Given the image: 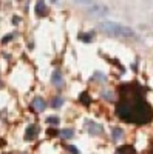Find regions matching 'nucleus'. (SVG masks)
Returning a JSON list of instances; mask_svg holds the SVG:
<instances>
[{
	"label": "nucleus",
	"instance_id": "f257e3e1",
	"mask_svg": "<svg viewBox=\"0 0 153 154\" xmlns=\"http://www.w3.org/2000/svg\"><path fill=\"white\" fill-rule=\"evenodd\" d=\"M116 114L122 122L145 125L153 119V109L145 100L144 88L138 83H127L119 88Z\"/></svg>",
	"mask_w": 153,
	"mask_h": 154
},
{
	"label": "nucleus",
	"instance_id": "ddd939ff",
	"mask_svg": "<svg viewBox=\"0 0 153 154\" xmlns=\"http://www.w3.org/2000/svg\"><path fill=\"white\" fill-rule=\"evenodd\" d=\"M59 136L63 137V139H71V137L74 136V133H73V130H62V131L59 133Z\"/></svg>",
	"mask_w": 153,
	"mask_h": 154
},
{
	"label": "nucleus",
	"instance_id": "9b49d317",
	"mask_svg": "<svg viewBox=\"0 0 153 154\" xmlns=\"http://www.w3.org/2000/svg\"><path fill=\"white\" fill-rule=\"evenodd\" d=\"M63 97H60V96H57V97H54L53 100H51V106L53 108H60L62 105H63Z\"/></svg>",
	"mask_w": 153,
	"mask_h": 154
},
{
	"label": "nucleus",
	"instance_id": "6e6552de",
	"mask_svg": "<svg viewBox=\"0 0 153 154\" xmlns=\"http://www.w3.org/2000/svg\"><path fill=\"white\" fill-rule=\"evenodd\" d=\"M90 12L94 14V16H105L107 14V8L105 6H94V8L90 9Z\"/></svg>",
	"mask_w": 153,
	"mask_h": 154
},
{
	"label": "nucleus",
	"instance_id": "0eeeda50",
	"mask_svg": "<svg viewBox=\"0 0 153 154\" xmlns=\"http://www.w3.org/2000/svg\"><path fill=\"white\" fill-rule=\"evenodd\" d=\"M51 82H53V85L57 86V88H60L63 85V77H62L60 71H57V69L53 71V74H51Z\"/></svg>",
	"mask_w": 153,
	"mask_h": 154
},
{
	"label": "nucleus",
	"instance_id": "aec40b11",
	"mask_svg": "<svg viewBox=\"0 0 153 154\" xmlns=\"http://www.w3.org/2000/svg\"><path fill=\"white\" fill-rule=\"evenodd\" d=\"M11 38H12V34H9V35L3 37V40H2V42H3V43H6V42H9V40H11Z\"/></svg>",
	"mask_w": 153,
	"mask_h": 154
},
{
	"label": "nucleus",
	"instance_id": "423d86ee",
	"mask_svg": "<svg viewBox=\"0 0 153 154\" xmlns=\"http://www.w3.org/2000/svg\"><path fill=\"white\" fill-rule=\"evenodd\" d=\"M31 106H33V109H34V111H37V112H42V111H45L46 103H45V100H43L42 97H36V99L33 100Z\"/></svg>",
	"mask_w": 153,
	"mask_h": 154
},
{
	"label": "nucleus",
	"instance_id": "20e7f679",
	"mask_svg": "<svg viewBox=\"0 0 153 154\" xmlns=\"http://www.w3.org/2000/svg\"><path fill=\"white\" fill-rule=\"evenodd\" d=\"M37 136H39V126L37 125H30L25 131V139L27 140H34Z\"/></svg>",
	"mask_w": 153,
	"mask_h": 154
},
{
	"label": "nucleus",
	"instance_id": "6ab92c4d",
	"mask_svg": "<svg viewBox=\"0 0 153 154\" xmlns=\"http://www.w3.org/2000/svg\"><path fill=\"white\" fill-rule=\"evenodd\" d=\"M74 2L82 3V5H88V3H91V0H74Z\"/></svg>",
	"mask_w": 153,
	"mask_h": 154
},
{
	"label": "nucleus",
	"instance_id": "9d476101",
	"mask_svg": "<svg viewBox=\"0 0 153 154\" xmlns=\"http://www.w3.org/2000/svg\"><path fill=\"white\" fill-rule=\"evenodd\" d=\"M111 137H113V140H121L122 137H124V133H122V130L121 128H113V131H111Z\"/></svg>",
	"mask_w": 153,
	"mask_h": 154
},
{
	"label": "nucleus",
	"instance_id": "f8f14e48",
	"mask_svg": "<svg viewBox=\"0 0 153 154\" xmlns=\"http://www.w3.org/2000/svg\"><path fill=\"white\" fill-rule=\"evenodd\" d=\"M79 100H81V103H84L85 106H88V105L91 103V99L88 97V94H87V93H82V94L79 96Z\"/></svg>",
	"mask_w": 153,
	"mask_h": 154
},
{
	"label": "nucleus",
	"instance_id": "1a4fd4ad",
	"mask_svg": "<svg viewBox=\"0 0 153 154\" xmlns=\"http://www.w3.org/2000/svg\"><path fill=\"white\" fill-rule=\"evenodd\" d=\"M118 154H136V151H135L133 146L124 145V146H119L118 148Z\"/></svg>",
	"mask_w": 153,
	"mask_h": 154
},
{
	"label": "nucleus",
	"instance_id": "7ed1b4c3",
	"mask_svg": "<svg viewBox=\"0 0 153 154\" xmlns=\"http://www.w3.org/2000/svg\"><path fill=\"white\" fill-rule=\"evenodd\" d=\"M87 126H88V133H90L91 136H99V134H102V131H104V128H102L99 123H96V122H90V120H88Z\"/></svg>",
	"mask_w": 153,
	"mask_h": 154
},
{
	"label": "nucleus",
	"instance_id": "a211bd4d",
	"mask_svg": "<svg viewBox=\"0 0 153 154\" xmlns=\"http://www.w3.org/2000/svg\"><path fill=\"white\" fill-rule=\"evenodd\" d=\"M46 134H48V136H59L57 130H54V128H49V130L46 131Z\"/></svg>",
	"mask_w": 153,
	"mask_h": 154
},
{
	"label": "nucleus",
	"instance_id": "4be33fe9",
	"mask_svg": "<svg viewBox=\"0 0 153 154\" xmlns=\"http://www.w3.org/2000/svg\"><path fill=\"white\" fill-rule=\"evenodd\" d=\"M0 88H2V80H0Z\"/></svg>",
	"mask_w": 153,
	"mask_h": 154
},
{
	"label": "nucleus",
	"instance_id": "412c9836",
	"mask_svg": "<svg viewBox=\"0 0 153 154\" xmlns=\"http://www.w3.org/2000/svg\"><path fill=\"white\" fill-rule=\"evenodd\" d=\"M49 2H53V3H57V0H49Z\"/></svg>",
	"mask_w": 153,
	"mask_h": 154
},
{
	"label": "nucleus",
	"instance_id": "2eb2a0df",
	"mask_svg": "<svg viewBox=\"0 0 153 154\" xmlns=\"http://www.w3.org/2000/svg\"><path fill=\"white\" fill-rule=\"evenodd\" d=\"M46 122L49 125H59V117H56V116H49V117H46Z\"/></svg>",
	"mask_w": 153,
	"mask_h": 154
},
{
	"label": "nucleus",
	"instance_id": "f3484780",
	"mask_svg": "<svg viewBox=\"0 0 153 154\" xmlns=\"http://www.w3.org/2000/svg\"><path fill=\"white\" fill-rule=\"evenodd\" d=\"M67 149H68L71 154H79V149L76 148V146H73V145H67Z\"/></svg>",
	"mask_w": 153,
	"mask_h": 154
},
{
	"label": "nucleus",
	"instance_id": "dca6fc26",
	"mask_svg": "<svg viewBox=\"0 0 153 154\" xmlns=\"http://www.w3.org/2000/svg\"><path fill=\"white\" fill-rule=\"evenodd\" d=\"M102 97H104L105 100H108V102H113L114 100V96H113L111 91H104V93H102Z\"/></svg>",
	"mask_w": 153,
	"mask_h": 154
},
{
	"label": "nucleus",
	"instance_id": "4468645a",
	"mask_svg": "<svg viewBox=\"0 0 153 154\" xmlns=\"http://www.w3.org/2000/svg\"><path fill=\"white\" fill-rule=\"evenodd\" d=\"M93 37H94V34H93V32H88V34H79V38H81V40H84V42H91V40H93Z\"/></svg>",
	"mask_w": 153,
	"mask_h": 154
},
{
	"label": "nucleus",
	"instance_id": "f03ea898",
	"mask_svg": "<svg viewBox=\"0 0 153 154\" xmlns=\"http://www.w3.org/2000/svg\"><path fill=\"white\" fill-rule=\"evenodd\" d=\"M99 28L110 35H118V37H133L135 35L133 29H130L129 26H124V25H119L116 22H102L99 25Z\"/></svg>",
	"mask_w": 153,
	"mask_h": 154
},
{
	"label": "nucleus",
	"instance_id": "39448f33",
	"mask_svg": "<svg viewBox=\"0 0 153 154\" xmlns=\"http://www.w3.org/2000/svg\"><path fill=\"white\" fill-rule=\"evenodd\" d=\"M34 11H36V16H37V17H45V16L48 14V8H46V5H45L43 0H39V2L36 3Z\"/></svg>",
	"mask_w": 153,
	"mask_h": 154
}]
</instances>
